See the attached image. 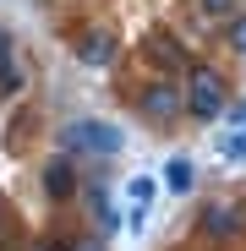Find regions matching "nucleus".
I'll return each instance as SVG.
<instances>
[{"instance_id": "f257e3e1", "label": "nucleus", "mask_w": 246, "mask_h": 251, "mask_svg": "<svg viewBox=\"0 0 246 251\" xmlns=\"http://www.w3.org/2000/svg\"><path fill=\"white\" fill-rule=\"evenodd\" d=\"M132 109H137L142 126H153V131H170V126L186 115V88H181V76H148V82H137Z\"/></svg>"}, {"instance_id": "f03ea898", "label": "nucleus", "mask_w": 246, "mask_h": 251, "mask_svg": "<svg viewBox=\"0 0 246 251\" xmlns=\"http://www.w3.org/2000/svg\"><path fill=\"white\" fill-rule=\"evenodd\" d=\"M181 88H186V115L197 120V126H214V120H224V109H230V82L219 76V66H191L186 76H181Z\"/></svg>"}, {"instance_id": "7ed1b4c3", "label": "nucleus", "mask_w": 246, "mask_h": 251, "mask_svg": "<svg viewBox=\"0 0 246 251\" xmlns=\"http://www.w3.org/2000/svg\"><path fill=\"white\" fill-rule=\"evenodd\" d=\"M120 142H126V137H120L109 120H66V126H60V153H71V158H77V153H88V158H115Z\"/></svg>"}, {"instance_id": "20e7f679", "label": "nucleus", "mask_w": 246, "mask_h": 251, "mask_svg": "<svg viewBox=\"0 0 246 251\" xmlns=\"http://www.w3.org/2000/svg\"><path fill=\"white\" fill-rule=\"evenodd\" d=\"M137 55L153 66V76H186L191 66H197V55H191V44L186 38H175V33H142L137 38Z\"/></svg>"}, {"instance_id": "39448f33", "label": "nucleus", "mask_w": 246, "mask_h": 251, "mask_svg": "<svg viewBox=\"0 0 246 251\" xmlns=\"http://www.w3.org/2000/svg\"><path fill=\"white\" fill-rule=\"evenodd\" d=\"M197 235H202V240H219V246L241 240V235H246V202H235V197L202 202V207H197Z\"/></svg>"}, {"instance_id": "423d86ee", "label": "nucleus", "mask_w": 246, "mask_h": 251, "mask_svg": "<svg viewBox=\"0 0 246 251\" xmlns=\"http://www.w3.org/2000/svg\"><path fill=\"white\" fill-rule=\"evenodd\" d=\"M71 55H77V66H88V71H109L120 60V38L109 27H77L71 33Z\"/></svg>"}, {"instance_id": "0eeeda50", "label": "nucleus", "mask_w": 246, "mask_h": 251, "mask_svg": "<svg viewBox=\"0 0 246 251\" xmlns=\"http://www.w3.org/2000/svg\"><path fill=\"white\" fill-rule=\"evenodd\" d=\"M38 186H44V197H50V202H71V197H77V186H82L77 158H71V153L44 158V164H38Z\"/></svg>"}, {"instance_id": "6e6552de", "label": "nucleus", "mask_w": 246, "mask_h": 251, "mask_svg": "<svg viewBox=\"0 0 246 251\" xmlns=\"http://www.w3.org/2000/svg\"><path fill=\"white\" fill-rule=\"evenodd\" d=\"M82 202H88V213H93V229L109 240L115 229H120V213H115V197H109V186H104V170L88 180V191H82Z\"/></svg>"}, {"instance_id": "1a4fd4ad", "label": "nucleus", "mask_w": 246, "mask_h": 251, "mask_svg": "<svg viewBox=\"0 0 246 251\" xmlns=\"http://www.w3.org/2000/svg\"><path fill=\"white\" fill-rule=\"evenodd\" d=\"M153 191H159V186H153L148 175H132V180H126V202H132V229L142 224V213L153 207Z\"/></svg>"}, {"instance_id": "9d476101", "label": "nucleus", "mask_w": 246, "mask_h": 251, "mask_svg": "<svg viewBox=\"0 0 246 251\" xmlns=\"http://www.w3.org/2000/svg\"><path fill=\"white\" fill-rule=\"evenodd\" d=\"M164 191H175V197H186V191H191V158H186V153L164 158Z\"/></svg>"}, {"instance_id": "9b49d317", "label": "nucleus", "mask_w": 246, "mask_h": 251, "mask_svg": "<svg viewBox=\"0 0 246 251\" xmlns=\"http://www.w3.org/2000/svg\"><path fill=\"white\" fill-rule=\"evenodd\" d=\"M219 38H224V50H230V55H246V6H241L230 22H219Z\"/></svg>"}, {"instance_id": "f8f14e48", "label": "nucleus", "mask_w": 246, "mask_h": 251, "mask_svg": "<svg viewBox=\"0 0 246 251\" xmlns=\"http://www.w3.org/2000/svg\"><path fill=\"white\" fill-rule=\"evenodd\" d=\"M33 126H38V115H33V109H17V120H11V131H6V148H11V153H22V148H27V137H33Z\"/></svg>"}, {"instance_id": "ddd939ff", "label": "nucleus", "mask_w": 246, "mask_h": 251, "mask_svg": "<svg viewBox=\"0 0 246 251\" xmlns=\"http://www.w3.org/2000/svg\"><path fill=\"white\" fill-rule=\"evenodd\" d=\"M214 153H219L224 164H241V170H246V137H241V131H224V137H214Z\"/></svg>"}, {"instance_id": "4468645a", "label": "nucleus", "mask_w": 246, "mask_h": 251, "mask_svg": "<svg viewBox=\"0 0 246 251\" xmlns=\"http://www.w3.org/2000/svg\"><path fill=\"white\" fill-rule=\"evenodd\" d=\"M22 88H27V76H22L17 55H11V60H0V99H17Z\"/></svg>"}, {"instance_id": "2eb2a0df", "label": "nucleus", "mask_w": 246, "mask_h": 251, "mask_svg": "<svg viewBox=\"0 0 246 251\" xmlns=\"http://www.w3.org/2000/svg\"><path fill=\"white\" fill-rule=\"evenodd\" d=\"M197 11H202V17H214V22H230V17L241 11V0H197Z\"/></svg>"}, {"instance_id": "dca6fc26", "label": "nucleus", "mask_w": 246, "mask_h": 251, "mask_svg": "<svg viewBox=\"0 0 246 251\" xmlns=\"http://www.w3.org/2000/svg\"><path fill=\"white\" fill-rule=\"evenodd\" d=\"M66 251H109V246H104L99 229H93V235H88V229H77V235H66Z\"/></svg>"}, {"instance_id": "f3484780", "label": "nucleus", "mask_w": 246, "mask_h": 251, "mask_svg": "<svg viewBox=\"0 0 246 251\" xmlns=\"http://www.w3.org/2000/svg\"><path fill=\"white\" fill-rule=\"evenodd\" d=\"M224 126H230V131H246V99H230V109H224Z\"/></svg>"}, {"instance_id": "a211bd4d", "label": "nucleus", "mask_w": 246, "mask_h": 251, "mask_svg": "<svg viewBox=\"0 0 246 251\" xmlns=\"http://www.w3.org/2000/svg\"><path fill=\"white\" fill-rule=\"evenodd\" d=\"M27 251H66V235H44V240H33Z\"/></svg>"}, {"instance_id": "6ab92c4d", "label": "nucleus", "mask_w": 246, "mask_h": 251, "mask_svg": "<svg viewBox=\"0 0 246 251\" xmlns=\"http://www.w3.org/2000/svg\"><path fill=\"white\" fill-rule=\"evenodd\" d=\"M0 60H11V27H0Z\"/></svg>"}, {"instance_id": "aec40b11", "label": "nucleus", "mask_w": 246, "mask_h": 251, "mask_svg": "<svg viewBox=\"0 0 246 251\" xmlns=\"http://www.w3.org/2000/svg\"><path fill=\"white\" fill-rule=\"evenodd\" d=\"M241 137H246V131H241Z\"/></svg>"}]
</instances>
